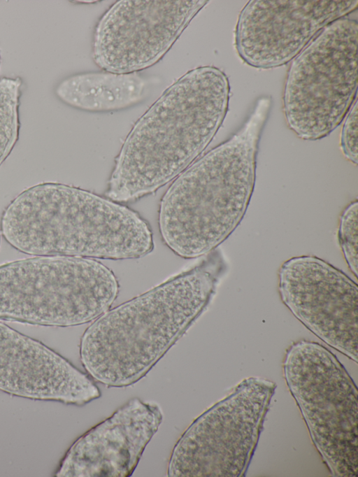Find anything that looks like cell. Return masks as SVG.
<instances>
[{
  "label": "cell",
  "instance_id": "19",
  "mask_svg": "<svg viewBox=\"0 0 358 477\" xmlns=\"http://www.w3.org/2000/svg\"><path fill=\"white\" fill-rule=\"evenodd\" d=\"M0 66H1V55H0Z\"/></svg>",
  "mask_w": 358,
  "mask_h": 477
},
{
  "label": "cell",
  "instance_id": "11",
  "mask_svg": "<svg viewBox=\"0 0 358 477\" xmlns=\"http://www.w3.org/2000/svg\"><path fill=\"white\" fill-rule=\"evenodd\" d=\"M358 6L349 1L251 0L241 10L235 46L250 66L271 69L295 57L327 25Z\"/></svg>",
  "mask_w": 358,
  "mask_h": 477
},
{
  "label": "cell",
  "instance_id": "9",
  "mask_svg": "<svg viewBox=\"0 0 358 477\" xmlns=\"http://www.w3.org/2000/svg\"><path fill=\"white\" fill-rule=\"evenodd\" d=\"M206 0H120L95 27L92 57L102 70L136 73L158 62Z\"/></svg>",
  "mask_w": 358,
  "mask_h": 477
},
{
  "label": "cell",
  "instance_id": "16",
  "mask_svg": "<svg viewBox=\"0 0 358 477\" xmlns=\"http://www.w3.org/2000/svg\"><path fill=\"white\" fill-rule=\"evenodd\" d=\"M358 201H352L343 211L338 236L348 265L357 278L358 268Z\"/></svg>",
  "mask_w": 358,
  "mask_h": 477
},
{
  "label": "cell",
  "instance_id": "12",
  "mask_svg": "<svg viewBox=\"0 0 358 477\" xmlns=\"http://www.w3.org/2000/svg\"><path fill=\"white\" fill-rule=\"evenodd\" d=\"M162 420L157 403L136 397L129 400L72 444L55 476H131Z\"/></svg>",
  "mask_w": 358,
  "mask_h": 477
},
{
  "label": "cell",
  "instance_id": "1",
  "mask_svg": "<svg viewBox=\"0 0 358 477\" xmlns=\"http://www.w3.org/2000/svg\"><path fill=\"white\" fill-rule=\"evenodd\" d=\"M230 85L219 68L193 69L136 121L115 158L106 197L123 204L155 192L211 142L229 108Z\"/></svg>",
  "mask_w": 358,
  "mask_h": 477
},
{
  "label": "cell",
  "instance_id": "10",
  "mask_svg": "<svg viewBox=\"0 0 358 477\" xmlns=\"http://www.w3.org/2000/svg\"><path fill=\"white\" fill-rule=\"evenodd\" d=\"M284 304L317 336L357 362L358 287L315 256L284 262L278 271Z\"/></svg>",
  "mask_w": 358,
  "mask_h": 477
},
{
  "label": "cell",
  "instance_id": "15",
  "mask_svg": "<svg viewBox=\"0 0 358 477\" xmlns=\"http://www.w3.org/2000/svg\"><path fill=\"white\" fill-rule=\"evenodd\" d=\"M22 80L0 79V166L10 155L19 138V116Z\"/></svg>",
  "mask_w": 358,
  "mask_h": 477
},
{
  "label": "cell",
  "instance_id": "4",
  "mask_svg": "<svg viewBox=\"0 0 358 477\" xmlns=\"http://www.w3.org/2000/svg\"><path fill=\"white\" fill-rule=\"evenodd\" d=\"M0 231L15 250L35 256L137 259L154 248L148 223L123 204L63 183L46 182L17 195Z\"/></svg>",
  "mask_w": 358,
  "mask_h": 477
},
{
  "label": "cell",
  "instance_id": "18",
  "mask_svg": "<svg viewBox=\"0 0 358 477\" xmlns=\"http://www.w3.org/2000/svg\"><path fill=\"white\" fill-rule=\"evenodd\" d=\"M1 231H0V245H1Z\"/></svg>",
  "mask_w": 358,
  "mask_h": 477
},
{
  "label": "cell",
  "instance_id": "13",
  "mask_svg": "<svg viewBox=\"0 0 358 477\" xmlns=\"http://www.w3.org/2000/svg\"><path fill=\"white\" fill-rule=\"evenodd\" d=\"M0 390L17 397L77 406L101 396L88 375L45 344L1 322Z\"/></svg>",
  "mask_w": 358,
  "mask_h": 477
},
{
  "label": "cell",
  "instance_id": "5",
  "mask_svg": "<svg viewBox=\"0 0 358 477\" xmlns=\"http://www.w3.org/2000/svg\"><path fill=\"white\" fill-rule=\"evenodd\" d=\"M120 290L113 272L87 257L37 256L0 265V320L69 327L110 309Z\"/></svg>",
  "mask_w": 358,
  "mask_h": 477
},
{
  "label": "cell",
  "instance_id": "8",
  "mask_svg": "<svg viewBox=\"0 0 358 477\" xmlns=\"http://www.w3.org/2000/svg\"><path fill=\"white\" fill-rule=\"evenodd\" d=\"M276 385L250 377L199 416L171 455V477L244 476Z\"/></svg>",
  "mask_w": 358,
  "mask_h": 477
},
{
  "label": "cell",
  "instance_id": "6",
  "mask_svg": "<svg viewBox=\"0 0 358 477\" xmlns=\"http://www.w3.org/2000/svg\"><path fill=\"white\" fill-rule=\"evenodd\" d=\"M358 23L344 16L323 28L294 58L282 108L300 138L321 139L343 120L357 92Z\"/></svg>",
  "mask_w": 358,
  "mask_h": 477
},
{
  "label": "cell",
  "instance_id": "14",
  "mask_svg": "<svg viewBox=\"0 0 358 477\" xmlns=\"http://www.w3.org/2000/svg\"><path fill=\"white\" fill-rule=\"evenodd\" d=\"M146 84L137 73L87 72L70 76L55 88L57 97L72 108L88 112L122 110L140 102Z\"/></svg>",
  "mask_w": 358,
  "mask_h": 477
},
{
  "label": "cell",
  "instance_id": "2",
  "mask_svg": "<svg viewBox=\"0 0 358 477\" xmlns=\"http://www.w3.org/2000/svg\"><path fill=\"white\" fill-rule=\"evenodd\" d=\"M222 271L220 260L203 263L94 320L80 342L87 373L108 387L139 380L203 312Z\"/></svg>",
  "mask_w": 358,
  "mask_h": 477
},
{
  "label": "cell",
  "instance_id": "3",
  "mask_svg": "<svg viewBox=\"0 0 358 477\" xmlns=\"http://www.w3.org/2000/svg\"><path fill=\"white\" fill-rule=\"evenodd\" d=\"M271 106L270 97H259L242 127L195 160L163 195L159 229L176 255H204L241 222L255 187L259 143Z\"/></svg>",
  "mask_w": 358,
  "mask_h": 477
},
{
  "label": "cell",
  "instance_id": "17",
  "mask_svg": "<svg viewBox=\"0 0 358 477\" xmlns=\"http://www.w3.org/2000/svg\"><path fill=\"white\" fill-rule=\"evenodd\" d=\"M358 108L357 99L350 108L341 134V148L345 157L355 165L358 163Z\"/></svg>",
  "mask_w": 358,
  "mask_h": 477
},
{
  "label": "cell",
  "instance_id": "7",
  "mask_svg": "<svg viewBox=\"0 0 358 477\" xmlns=\"http://www.w3.org/2000/svg\"><path fill=\"white\" fill-rule=\"evenodd\" d=\"M283 370L331 475L357 477L358 392L345 367L322 345L302 340L287 350Z\"/></svg>",
  "mask_w": 358,
  "mask_h": 477
}]
</instances>
